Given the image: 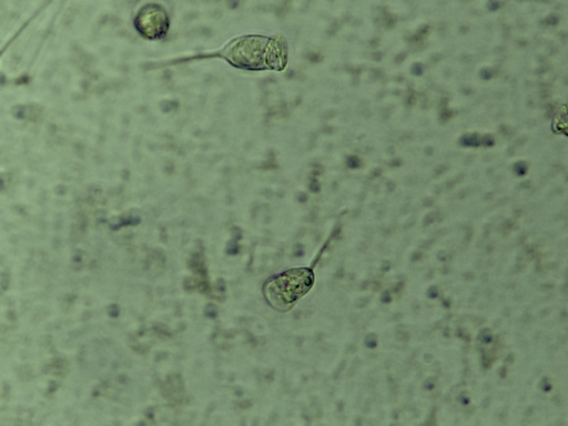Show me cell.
I'll return each instance as SVG.
<instances>
[{
  "label": "cell",
  "mask_w": 568,
  "mask_h": 426,
  "mask_svg": "<svg viewBox=\"0 0 568 426\" xmlns=\"http://www.w3.org/2000/svg\"><path fill=\"white\" fill-rule=\"evenodd\" d=\"M312 282L310 271H291L271 280L266 287V296L273 306L286 309L309 291Z\"/></svg>",
  "instance_id": "7a4b0ae2"
},
{
  "label": "cell",
  "mask_w": 568,
  "mask_h": 426,
  "mask_svg": "<svg viewBox=\"0 0 568 426\" xmlns=\"http://www.w3.org/2000/svg\"><path fill=\"white\" fill-rule=\"evenodd\" d=\"M135 25L142 36L149 39H159L168 32L169 16L161 6L149 4L141 8L136 17Z\"/></svg>",
  "instance_id": "3957f363"
},
{
  "label": "cell",
  "mask_w": 568,
  "mask_h": 426,
  "mask_svg": "<svg viewBox=\"0 0 568 426\" xmlns=\"http://www.w3.org/2000/svg\"><path fill=\"white\" fill-rule=\"evenodd\" d=\"M223 56L232 65L246 69L276 68L281 62V53L276 49V44L263 37L237 39L223 50Z\"/></svg>",
  "instance_id": "6da1fadb"
}]
</instances>
